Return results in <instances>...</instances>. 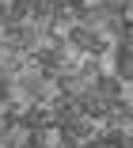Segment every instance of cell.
<instances>
[{
  "label": "cell",
  "instance_id": "3",
  "mask_svg": "<svg viewBox=\"0 0 133 148\" xmlns=\"http://www.w3.org/2000/svg\"><path fill=\"white\" fill-rule=\"evenodd\" d=\"M99 8H103L107 15H125V8H129V0H95Z\"/></svg>",
  "mask_w": 133,
  "mask_h": 148
},
{
  "label": "cell",
  "instance_id": "2",
  "mask_svg": "<svg viewBox=\"0 0 133 148\" xmlns=\"http://www.w3.org/2000/svg\"><path fill=\"white\" fill-rule=\"evenodd\" d=\"M91 87H95V91L103 95V99H110V103H118V99H125V84H122V80H118L114 72H103V76H99V80H95Z\"/></svg>",
  "mask_w": 133,
  "mask_h": 148
},
{
  "label": "cell",
  "instance_id": "1",
  "mask_svg": "<svg viewBox=\"0 0 133 148\" xmlns=\"http://www.w3.org/2000/svg\"><path fill=\"white\" fill-rule=\"evenodd\" d=\"M69 46L72 53H88V57H103L114 42L107 38V31H99V27H88V23H76L69 27Z\"/></svg>",
  "mask_w": 133,
  "mask_h": 148
}]
</instances>
